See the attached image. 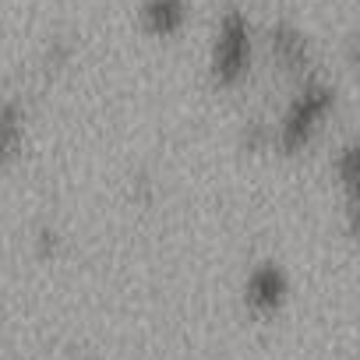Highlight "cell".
I'll use <instances>...</instances> for the list:
<instances>
[{
  "label": "cell",
  "instance_id": "1",
  "mask_svg": "<svg viewBox=\"0 0 360 360\" xmlns=\"http://www.w3.org/2000/svg\"><path fill=\"white\" fill-rule=\"evenodd\" d=\"M328 110H332V89L328 85H304L279 124V134H276L279 148L300 152L304 145H311V138L321 131Z\"/></svg>",
  "mask_w": 360,
  "mask_h": 360
},
{
  "label": "cell",
  "instance_id": "2",
  "mask_svg": "<svg viewBox=\"0 0 360 360\" xmlns=\"http://www.w3.org/2000/svg\"><path fill=\"white\" fill-rule=\"evenodd\" d=\"M251 64V29L244 22L240 11H230L223 22H219V32H216V43H212V78L216 85L230 89L244 78Z\"/></svg>",
  "mask_w": 360,
  "mask_h": 360
},
{
  "label": "cell",
  "instance_id": "3",
  "mask_svg": "<svg viewBox=\"0 0 360 360\" xmlns=\"http://www.w3.org/2000/svg\"><path fill=\"white\" fill-rule=\"evenodd\" d=\"M22 138H25V113L15 99H4L0 103V169H8L18 159Z\"/></svg>",
  "mask_w": 360,
  "mask_h": 360
},
{
  "label": "cell",
  "instance_id": "4",
  "mask_svg": "<svg viewBox=\"0 0 360 360\" xmlns=\"http://www.w3.org/2000/svg\"><path fill=\"white\" fill-rule=\"evenodd\" d=\"M188 11H184V0H148L141 8V22L152 36H173L184 25Z\"/></svg>",
  "mask_w": 360,
  "mask_h": 360
},
{
  "label": "cell",
  "instance_id": "5",
  "mask_svg": "<svg viewBox=\"0 0 360 360\" xmlns=\"http://www.w3.org/2000/svg\"><path fill=\"white\" fill-rule=\"evenodd\" d=\"M283 293H286V279H283V272H279L276 265L258 269V272L251 276V283H248V300H251L258 311H276L279 300H283Z\"/></svg>",
  "mask_w": 360,
  "mask_h": 360
}]
</instances>
